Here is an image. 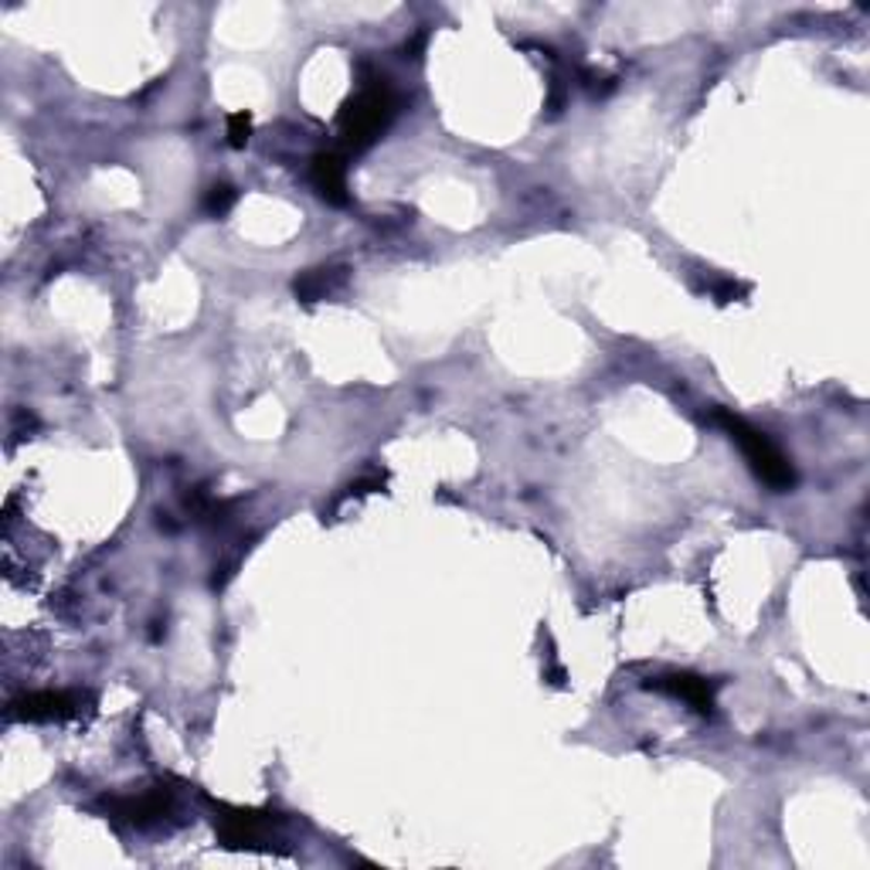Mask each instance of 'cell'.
<instances>
[{"instance_id": "obj_1", "label": "cell", "mask_w": 870, "mask_h": 870, "mask_svg": "<svg viewBox=\"0 0 870 870\" xmlns=\"http://www.w3.org/2000/svg\"><path fill=\"white\" fill-rule=\"evenodd\" d=\"M714 425H721L731 439L741 446V452H745V459L752 463V470L758 473L762 483H769L772 490H789L792 483H796V473H792V463H789V456L769 439L765 432L752 428L745 419H738L731 415L728 408H714V415H711Z\"/></svg>"}, {"instance_id": "obj_2", "label": "cell", "mask_w": 870, "mask_h": 870, "mask_svg": "<svg viewBox=\"0 0 870 870\" xmlns=\"http://www.w3.org/2000/svg\"><path fill=\"white\" fill-rule=\"evenodd\" d=\"M392 116H395V95L388 86L361 89L354 99L344 102V110L337 116L341 140L347 143V150H368L388 130Z\"/></svg>"}, {"instance_id": "obj_3", "label": "cell", "mask_w": 870, "mask_h": 870, "mask_svg": "<svg viewBox=\"0 0 870 870\" xmlns=\"http://www.w3.org/2000/svg\"><path fill=\"white\" fill-rule=\"evenodd\" d=\"M269 813H255V809H221V816H215V830L218 840L225 847H259V843L269 836Z\"/></svg>"}, {"instance_id": "obj_4", "label": "cell", "mask_w": 870, "mask_h": 870, "mask_svg": "<svg viewBox=\"0 0 870 870\" xmlns=\"http://www.w3.org/2000/svg\"><path fill=\"white\" fill-rule=\"evenodd\" d=\"M79 714V698L75 694H55V690H38L11 704L8 718L14 721H65Z\"/></svg>"}, {"instance_id": "obj_5", "label": "cell", "mask_w": 870, "mask_h": 870, "mask_svg": "<svg viewBox=\"0 0 870 870\" xmlns=\"http://www.w3.org/2000/svg\"><path fill=\"white\" fill-rule=\"evenodd\" d=\"M310 181L317 188V194L330 204H337V208H344V204L350 201L347 194V164L341 153H317L314 164H310Z\"/></svg>"}, {"instance_id": "obj_6", "label": "cell", "mask_w": 870, "mask_h": 870, "mask_svg": "<svg viewBox=\"0 0 870 870\" xmlns=\"http://www.w3.org/2000/svg\"><path fill=\"white\" fill-rule=\"evenodd\" d=\"M344 283H347V269L344 266H320V269L299 272L293 290H296V296L303 303H320L327 296H334Z\"/></svg>"}, {"instance_id": "obj_7", "label": "cell", "mask_w": 870, "mask_h": 870, "mask_svg": "<svg viewBox=\"0 0 870 870\" xmlns=\"http://www.w3.org/2000/svg\"><path fill=\"white\" fill-rule=\"evenodd\" d=\"M650 687L656 690H667L674 698H683L694 711H711L714 704V690L704 677H694V674H670V677H660L653 680Z\"/></svg>"}, {"instance_id": "obj_8", "label": "cell", "mask_w": 870, "mask_h": 870, "mask_svg": "<svg viewBox=\"0 0 870 870\" xmlns=\"http://www.w3.org/2000/svg\"><path fill=\"white\" fill-rule=\"evenodd\" d=\"M116 809L130 823H140L143 827V823L161 820V816L167 813V796H161V792H146V796H140V799H119Z\"/></svg>"}, {"instance_id": "obj_9", "label": "cell", "mask_w": 870, "mask_h": 870, "mask_svg": "<svg viewBox=\"0 0 870 870\" xmlns=\"http://www.w3.org/2000/svg\"><path fill=\"white\" fill-rule=\"evenodd\" d=\"M232 204H235V191L228 188V184H215V188L208 191V197H204V212L215 215V218H221L228 208H232Z\"/></svg>"}, {"instance_id": "obj_10", "label": "cell", "mask_w": 870, "mask_h": 870, "mask_svg": "<svg viewBox=\"0 0 870 870\" xmlns=\"http://www.w3.org/2000/svg\"><path fill=\"white\" fill-rule=\"evenodd\" d=\"M252 137V116L248 113H235V116H228V146H235L242 150Z\"/></svg>"}, {"instance_id": "obj_11", "label": "cell", "mask_w": 870, "mask_h": 870, "mask_svg": "<svg viewBox=\"0 0 870 870\" xmlns=\"http://www.w3.org/2000/svg\"><path fill=\"white\" fill-rule=\"evenodd\" d=\"M714 296H718L721 303H731V299H738V296H745V286H741V283H731V279H725V283L714 286Z\"/></svg>"}]
</instances>
